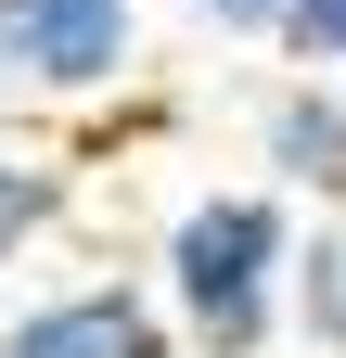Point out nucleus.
I'll return each mask as SVG.
<instances>
[{
  "mask_svg": "<svg viewBox=\"0 0 346 358\" xmlns=\"http://www.w3.org/2000/svg\"><path fill=\"white\" fill-rule=\"evenodd\" d=\"M282 333L308 358H346V217H308L295 231V294H282Z\"/></svg>",
  "mask_w": 346,
  "mask_h": 358,
  "instance_id": "423d86ee",
  "label": "nucleus"
},
{
  "mask_svg": "<svg viewBox=\"0 0 346 358\" xmlns=\"http://www.w3.org/2000/svg\"><path fill=\"white\" fill-rule=\"evenodd\" d=\"M64 217H77V166L52 141H13V128H0V282H13Z\"/></svg>",
  "mask_w": 346,
  "mask_h": 358,
  "instance_id": "39448f33",
  "label": "nucleus"
},
{
  "mask_svg": "<svg viewBox=\"0 0 346 358\" xmlns=\"http://www.w3.org/2000/svg\"><path fill=\"white\" fill-rule=\"evenodd\" d=\"M0 115H13V90H0Z\"/></svg>",
  "mask_w": 346,
  "mask_h": 358,
  "instance_id": "1a4fd4ad",
  "label": "nucleus"
},
{
  "mask_svg": "<svg viewBox=\"0 0 346 358\" xmlns=\"http://www.w3.org/2000/svg\"><path fill=\"white\" fill-rule=\"evenodd\" d=\"M193 13L219 26V38H270V26H282V0H193Z\"/></svg>",
  "mask_w": 346,
  "mask_h": 358,
  "instance_id": "6e6552de",
  "label": "nucleus"
},
{
  "mask_svg": "<svg viewBox=\"0 0 346 358\" xmlns=\"http://www.w3.org/2000/svg\"><path fill=\"white\" fill-rule=\"evenodd\" d=\"M128 77H141V0H0L13 103H103Z\"/></svg>",
  "mask_w": 346,
  "mask_h": 358,
  "instance_id": "f03ea898",
  "label": "nucleus"
},
{
  "mask_svg": "<svg viewBox=\"0 0 346 358\" xmlns=\"http://www.w3.org/2000/svg\"><path fill=\"white\" fill-rule=\"evenodd\" d=\"M0 358H180V333H167L154 282L103 268V282L13 294V307H0Z\"/></svg>",
  "mask_w": 346,
  "mask_h": 358,
  "instance_id": "7ed1b4c3",
  "label": "nucleus"
},
{
  "mask_svg": "<svg viewBox=\"0 0 346 358\" xmlns=\"http://www.w3.org/2000/svg\"><path fill=\"white\" fill-rule=\"evenodd\" d=\"M256 179L346 217V77H282L256 103Z\"/></svg>",
  "mask_w": 346,
  "mask_h": 358,
  "instance_id": "20e7f679",
  "label": "nucleus"
},
{
  "mask_svg": "<svg viewBox=\"0 0 346 358\" xmlns=\"http://www.w3.org/2000/svg\"><path fill=\"white\" fill-rule=\"evenodd\" d=\"M295 231L308 205L270 192V179H231V192H193L154 243V307L180 358H270L282 345V294H295Z\"/></svg>",
  "mask_w": 346,
  "mask_h": 358,
  "instance_id": "f257e3e1",
  "label": "nucleus"
},
{
  "mask_svg": "<svg viewBox=\"0 0 346 358\" xmlns=\"http://www.w3.org/2000/svg\"><path fill=\"white\" fill-rule=\"evenodd\" d=\"M282 52H295V77H346V0H282Z\"/></svg>",
  "mask_w": 346,
  "mask_h": 358,
  "instance_id": "0eeeda50",
  "label": "nucleus"
}]
</instances>
